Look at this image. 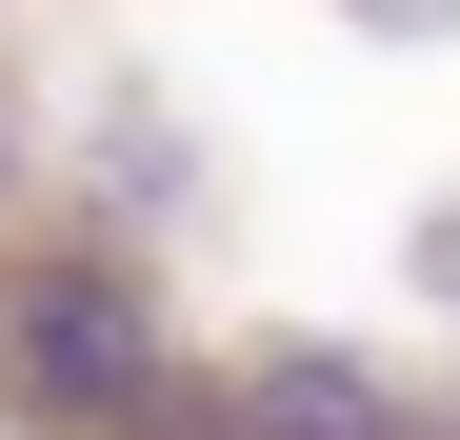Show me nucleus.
<instances>
[{"instance_id": "f257e3e1", "label": "nucleus", "mask_w": 460, "mask_h": 440, "mask_svg": "<svg viewBox=\"0 0 460 440\" xmlns=\"http://www.w3.org/2000/svg\"><path fill=\"white\" fill-rule=\"evenodd\" d=\"M0 400L21 420H140L161 400V321H140V280H101V260H40V280H0Z\"/></svg>"}, {"instance_id": "f03ea898", "label": "nucleus", "mask_w": 460, "mask_h": 440, "mask_svg": "<svg viewBox=\"0 0 460 440\" xmlns=\"http://www.w3.org/2000/svg\"><path fill=\"white\" fill-rule=\"evenodd\" d=\"M220 440H420L401 381L341 340H261V360H220Z\"/></svg>"}, {"instance_id": "7ed1b4c3", "label": "nucleus", "mask_w": 460, "mask_h": 440, "mask_svg": "<svg viewBox=\"0 0 460 440\" xmlns=\"http://www.w3.org/2000/svg\"><path fill=\"white\" fill-rule=\"evenodd\" d=\"M360 21H440V0H360Z\"/></svg>"}, {"instance_id": "20e7f679", "label": "nucleus", "mask_w": 460, "mask_h": 440, "mask_svg": "<svg viewBox=\"0 0 460 440\" xmlns=\"http://www.w3.org/2000/svg\"><path fill=\"white\" fill-rule=\"evenodd\" d=\"M0 180H21V140H0Z\"/></svg>"}]
</instances>
